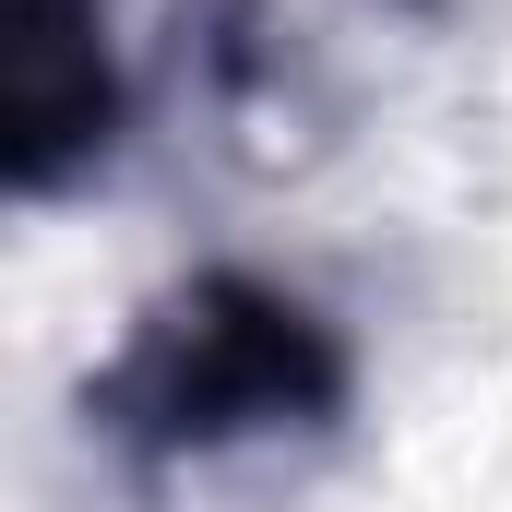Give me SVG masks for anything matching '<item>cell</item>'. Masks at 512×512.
Returning a JSON list of instances; mask_svg holds the SVG:
<instances>
[{
  "label": "cell",
  "mask_w": 512,
  "mask_h": 512,
  "mask_svg": "<svg viewBox=\"0 0 512 512\" xmlns=\"http://www.w3.org/2000/svg\"><path fill=\"white\" fill-rule=\"evenodd\" d=\"M358 417V346L346 322L251 262L179 274L84 382V429L131 489H191L227 465L322 453Z\"/></svg>",
  "instance_id": "obj_1"
},
{
  "label": "cell",
  "mask_w": 512,
  "mask_h": 512,
  "mask_svg": "<svg viewBox=\"0 0 512 512\" xmlns=\"http://www.w3.org/2000/svg\"><path fill=\"white\" fill-rule=\"evenodd\" d=\"M143 120V60L120 0H0V155L24 203H60L120 167Z\"/></svg>",
  "instance_id": "obj_2"
}]
</instances>
